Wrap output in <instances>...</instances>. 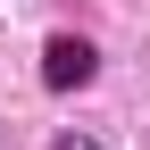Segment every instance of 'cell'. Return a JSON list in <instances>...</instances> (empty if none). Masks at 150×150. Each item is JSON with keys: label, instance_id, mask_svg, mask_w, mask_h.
I'll return each mask as SVG.
<instances>
[{"label": "cell", "instance_id": "obj_1", "mask_svg": "<svg viewBox=\"0 0 150 150\" xmlns=\"http://www.w3.org/2000/svg\"><path fill=\"white\" fill-rule=\"evenodd\" d=\"M92 75H100V50L83 33H50L42 42V92H83Z\"/></svg>", "mask_w": 150, "mask_h": 150}, {"label": "cell", "instance_id": "obj_2", "mask_svg": "<svg viewBox=\"0 0 150 150\" xmlns=\"http://www.w3.org/2000/svg\"><path fill=\"white\" fill-rule=\"evenodd\" d=\"M50 150H100V142H92V134H75V125H67V134H50Z\"/></svg>", "mask_w": 150, "mask_h": 150}]
</instances>
